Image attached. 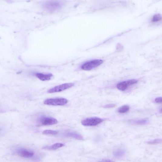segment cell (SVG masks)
Returning <instances> with one entry per match:
<instances>
[{
	"label": "cell",
	"mask_w": 162,
	"mask_h": 162,
	"mask_svg": "<svg viewBox=\"0 0 162 162\" xmlns=\"http://www.w3.org/2000/svg\"><path fill=\"white\" fill-rule=\"evenodd\" d=\"M62 4L58 1H50L45 3L43 5L44 10L52 12L58 10L61 8Z\"/></svg>",
	"instance_id": "1"
},
{
	"label": "cell",
	"mask_w": 162,
	"mask_h": 162,
	"mask_svg": "<svg viewBox=\"0 0 162 162\" xmlns=\"http://www.w3.org/2000/svg\"><path fill=\"white\" fill-rule=\"evenodd\" d=\"M103 63L101 59H95L84 63L81 66V68L86 71H90L101 65Z\"/></svg>",
	"instance_id": "2"
},
{
	"label": "cell",
	"mask_w": 162,
	"mask_h": 162,
	"mask_svg": "<svg viewBox=\"0 0 162 162\" xmlns=\"http://www.w3.org/2000/svg\"><path fill=\"white\" fill-rule=\"evenodd\" d=\"M68 102V101L65 98H49L44 101V104L51 105H64Z\"/></svg>",
	"instance_id": "3"
},
{
	"label": "cell",
	"mask_w": 162,
	"mask_h": 162,
	"mask_svg": "<svg viewBox=\"0 0 162 162\" xmlns=\"http://www.w3.org/2000/svg\"><path fill=\"white\" fill-rule=\"evenodd\" d=\"M104 119L98 117L88 118L82 121V125L85 126H95L102 123Z\"/></svg>",
	"instance_id": "4"
},
{
	"label": "cell",
	"mask_w": 162,
	"mask_h": 162,
	"mask_svg": "<svg viewBox=\"0 0 162 162\" xmlns=\"http://www.w3.org/2000/svg\"><path fill=\"white\" fill-rule=\"evenodd\" d=\"M138 82V80L136 79L130 80L122 81L117 84V87L120 90L124 91L129 87L137 84Z\"/></svg>",
	"instance_id": "5"
},
{
	"label": "cell",
	"mask_w": 162,
	"mask_h": 162,
	"mask_svg": "<svg viewBox=\"0 0 162 162\" xmlns=\"http://www.w3.org/2000/svg\"><path fill=\"white\" fill-rule=\"evenodd\" d=\"M38 121L41 125L45 126L53 125L58 123L57 120L55 118L46 116L40 117Z\"/></svg>",
	"instance_id": "6"
},
{
	"label": "cell",
	"mask_w": 162,
	"mask_h": 162,
	"mask_svg": "<svg viewBox=\"0 0 162 162\" xmlns=\"http://www.w3.org/2000/svg\"><path fill=\"white\" fill-rule=\"evenodd\" d=\"M74 85V84L72 83H65L61 84V85L55 87L48 90V92L50 93H58L64 91Z\"/></svg>",
	"instance_id": "7"
},
{
	"label": "cell",
	"mask_w": 162,
	"mask_h": 162,
	"mask_svg": "<svg viewBox=\"0 0 162 162\" xmlns=\"http://www.w3.org/2000/svg\"><path fill=\"white\" fill-rule=\"evenodd\" d=\"M18 154L20 157L26 158L31 157L34 155L33 152L25 149L19 150Z\"/></svg>",
	"instance_id": "8"
},
{
	"label": "cell",
	"mask_w": 162,
	"mask_h": 162,
	"mask_svg": "<svg viewBox=\"0 0 162 162\" xmlns=\"http://www.w3.org/2000/svg\"><path fill=\"white\" fill-rule=\"evenodd\" d=\"M130 123L134 125H145L149 123L148 120L146 119L131 120L129 121Z\"/></svg>",
	"instance_id": "9"
},
{
	"label": "cell",
	"mask_w": 162,
	"mask_h": 162,
	"mask_svg": "<svg viewBox=\"0 0 162 162\" xmlns=\"http://www.w3.org/2000/svg\"><path fill=\"white\" fill-rule=\"evenodd\" d=\"M36 75L39 79L43 81L50 80L53 76L51 74H44L40 73H37Z\"/></svg>",
	"instance_id": "10"
},
{
	"label": "cell",
	"mask_w": 162,
	"mask_h": 162,
	"mask_svg": "<svg viewBox=\"0 0 162 162\" xmlns=\"http://www.w3.org/2000/svg\"><path fill=\"white\" fill-rule=\"evenodd\" d=\"M67 137H71L77 140H84L83 137L78 133L74 132H68L66 134Z\"/></svg>",
	"instance_id": "11"
},
{
	"label": "cell",
	"mask_w": 162,
	"mask_h": 162,
	"mask_svg": "<svg viewBox=\"0 0 162 162\" xmlns=\"http://www.w3.org/2000/svg\"><path fill=\"white\" fill-rule=\"evenodd\" d=\"M64 146V144L61 143H56L48 147H44V149L49 150H55L58 149Z\"/></svg>",
	"instance_id": "12"
},
{
	"label": "cell",
	"mask_w": 162,
	"mask_h": 162,
	"mask_svg": "<svg viewBox=\"0 0 162 162\" xmlns=\"http://www.w3.org/2000/svg\"><path fill=\"white\" fill-rule=\"evenodd\" d=\"M130 109V107L128 105H124L118 108L117 111L121 114H124L128 112Z\"/></svg>",
	"instance_id": "13"
},
{
	"label": "cell",
	"mask_w": 162,
	"mask_h": 162,
	"mask_svg": "<svg viewBox=\"0 0 162 162\" xmlns=\"http://www.w3.org/2000/svg\"><path fill=\"white\" fill-rule=\"evenodd\" d=\"M125 153V151L124 150L120 149L115 150L114 153V154L115 157L119 158L124 156Z\"/></svg>",
	"instance_id": "14"
},
{
	"label": "cell",
	"mask_w": 162,
	"mask_h": 162,
	"mask_svg": "<svg viewBox=\"0 0 162 162\" xmlns=\"http://www.w3.org/2000/svg\"><path fill=\"white\" fill-rule=\"evenodd\" d=\"M58 132L56 131L46 130L43 131V134L45 135H55L58 134Z\"/></svg>",
	"instance_id": "15"
},
{
	"label": "cell",
	"mask_w": 162,
	"mask_h": 162,
	"mask_svg": "<svg viewBox=\"0 0 162 162\" xmlns=\"http://www.w3.org/2000/svg\"><path fill=\"white\" fill-rule=\"evenodd\" d=\"M161 19V16L160 14H156L153 16L152 21L153 22H156L159 21Z\"/></svg>",
	"instance_id": "16"
},
{
	"label": "cell",
	"mask_w": 162,
	"mask_h": 162,
	"mask_svg": "<svg viewBox=\"0 0 162 162\" xmlns=\"http://www.w3.org/2000/svg\"><path fill=\"white\" fill-rule=\"evenodd\" d=\"M161 142V140L160 139H156L150 141L148 144H155L160 143Z\"/></svg>",
	"instance_id": "17"
},
{
	"label": "cell",
	"mask_w": 162,
	"mask_h": 162,
	"mask_svg": "<svg viewBox=\"0 0 162 162\" xmlns=\"http://www.w3.org/2000/svg\"><path fill=\"white\" fill-rule=\"evenodd\" d=\"M116 106V105L115 104H109L104 105V107L109 108L115 107Z\"/></svg>",
	"instance_id": "18"
},
{
	"label": "cell",
	"mask_w": 162,
	"mask_h": 162,
	"mask_svg": "<svg viewBox=\"0 0 162 162\" xmlns=\"http://www.w3.org/2000/svg\"><path fill=\"white\" fill-rule=\"evenodd\" d=\"M162 98L161 97H159L157 98L155 100V101L158 104H161L162 103Z\"/></svg>",
	"instance_id": "19"
},
{
	"label": "cell",
	"mask_w": 162,
	"mask_h": 162,
	"mask_svg": "<svg viewBox=\"0 0 162 162\" xmlns=\"http://www.w3.org/2000/svg\"><path fill=\"white\" fill-rule=\"evenodd\" d=\"M98 162H114L110 160L103 159L98 161Z\"/></svg>",
	"instance_id": "20"
}]
</instances>
